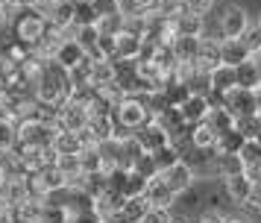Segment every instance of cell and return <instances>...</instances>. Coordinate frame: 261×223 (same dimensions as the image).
I'll return each instance as SVG.
<instances>
[{
    "label": "cell",
    "instance_id": "43",
    "mask_svg": "<svg viewBox=\"0 0 261 223\" xmlns=\"http://www.w3.org/2000/svg\"><path fill=\"white\" fill-rule=\"evenodd\" d=\"M258 68H261V56H258Z\"/></svg>",
    "mask_w": 261,
    "mask_h": 223
},
{
    "label": "cell",
    "instance_id": "27",
    "mask_svg": "<svg viewBox=\"0 0 261 223\" xmlns=\"http://www.w3.org/2000/svg\"><path fill=\"white\" fill-rule=\"evenodd\" d=\"M97 12L91 0H73V27H85V23H94Z\"/></svg>",
    "mask_w": 261,
    "mask_h": 223
},
{
    "label": "cell",
    "instance_id": "29",
    "mask_svg": "<svg viewBox=\"0 0 261 223\" xmlns=\"http://www.w3.org/2000/svg\"><path fill=\"white\" fill-rule=\"evenodd\" d=\"M235 129L244 135V138H258V135H261V117L258 115L235 117Z\"/></svg>",
    "mask_w": 261,
    "mask_h": 223
},
{
    "label": "cell",
    "instance_id": "26",
    "mask_svg": "<svg viewBox=\"0 0 261 223\" xmlns=\"http://www.w3.org/2000/svg\"><path fill=\"white\" fill-rule=\"evenodd\" d=\"M238 156H241V162H244V170L252 167L255 162H261V138H244Z\"/></svg>",
    "mask_w": 261,
    "mask_h": 223
},
{
    "label": "cell",
    "instance_id": "34",
    "mask_svg": "<svg viewBox=\"0 0 261 223\" xmlns=\"http://www.w3.org/2000/svg\"><path fill=\"white\" fill-rule=\"evenodd\" d=\"M247 176L252 179V185H261V162H255L252 167H247Z\"/></svg>",
    "mask_w": 261,
    "mask_h": 223
},
{
    "label": "cell",
    "instance_id": "19",
    "mask_svg": "<svg viewBox=\"0 0 261 223\" xmlns=\"http://www.w3.org/2000/svg\"><path fill=\"white\" fill-rule=\"evenodd\" d=\"M202 120L214 129V135H223V132H229V129H235V117L229 115L223 106H208V112H205Z\"/></svg>",
    "mask_w": 261,
    "mask_h": 223
},
{
    "label": "cell",
    "instance_id": "31",
    "mask_svg": "<svg viewBox=\"0 0 261 223\" xmlns=\"http://www.w3.org/2000/svg\"><path fill=\"white\" fill-rule=\"evenodd\" d=\"M138 223H170V209H162V206H150V209L141 214Z\"/></svg>",
    "mask_w": 261,
    "mask_h": 223
},
{
    "label": "cell",
    "instance_id": "39",
    "mask_svg": "<svg viewBox=\"0 0 261 223\" xmlns=\"http://www.w3.org/2000/svg\"><path fill=\"white\" fill-rule=\"evenodd\" d=\"M153 3H155V0H138V6H141V9H144V12L150 9V6H153Z\"/></svg>",
    "mask_w": 261,
    "mask_h": 223
},
{
    "label": "cell",
    "instance_id": "41",
    "mask_svg": "<svg viewBox=\"0 0 261 223\" xmlns=\"http://www.w3.org/2000/svg\"><path fill=\"white\" fill-rule=\"evenodd\" d=\"M255 30H258V33H261V18H258V23H255Z\"/></svg>",
    "mask_w": 261,
    "mask_h": 223
},
{
    "label": "cell",
    "instance_id": "24",
    "mask_svg": "<svg viewBox=\"0 0 261 223\" xmlns=\"http://www.w3.org/2000/svg\"><path fill=\"white\" fill-rule=\"evenodd\" d=\"M80 170L83 174H94V170H103V150L97 144H88L80 150ZM106 174V170H103Z\"/></svg>",
    "mask_w": 261,
    "mask_h": 223
},
{
    "label": "cell",
    "instance_id": "18",
    "mask_svg": "<svg viewBox=\"0 0 261 223\" xmlns=\"http://www.w3.org/2000/svg\"><path fill=\"white\" fill-rule=\"evenodd\" d=\"M223 185H226V197L232 200V203H247L249 191H252V179L247 176V170H241L235 176H226Z\"/></svg>",
    "mask_w": 261,
    "mask_h": 223
},
{
    "label": "cell",
    "instance_id": "9",
    "mask_svg": "<svg viewBox=\"0 0 261 223\" xmlns=\"http://www.w3.org/2000/svg\"><path fill=\"white\" fill-rule=\"evenodd\" d=\"M132 138L141 144L144 153H153L155 147H162V144H167V141H170V138H167V132L155 123L153 117H147L138 129H132Z\"/></svg>",
    "mask_w": 261,
    "mask_h": 223
},
{
    "label": "cell",
    "instance_id": "6",
    "mask_svg": "<svg viewBox=\"0 0 261 223\" xmlns=\"http://www.w3.org/2000/svg\"><path fill=\"white\" fill-rule=\"evenodd\" d=\"M220 106H223L226 112L232 117H247V115H255V97L249 88H229L226 94H220Z\"/></svg>",
    "mask_w": 261,
    "mask_h": 223
},
{
    "label": "cell",
    "instance_id": "36",
    "mask_svg": "<svg viewBox=\"0 0 261 223\" xmlns=\"http://www.w3.org/2000/svg\"><path fill=\"white\" fill-rule=\"evenodd\" d=\"M223 223H252L249 217H241V214H232V217H223Z\"/></svg>",
    "mask_w": 261,
    "mask_h": 223
},
{
    "label": "cell",
    "instance_id": "15",
    "mask_svg": "<svg viewBox=\"0 0 261 223\" xmlns=\"http://www.w3.org/2000/svg\"><path fill=\"white\" fill-rule=\"evenodd\" d=\"M235 85L241 88H258L261 85V68H258V56H249L244 62H238L235 65Z\"/></svg>",
    "mask_w": 261,
    "mask_h": 223
},
{
    "label": "cell",
    "instance_id": "10",
    "mask_svg": "<svg viewBox=\"0 0 261 223\" xmlns=\"http://www.w3.org/2000/svg\"><path fill=\"white\" fill-rule=\"evenodd\" d=\"M249 15L244 9H238V6H232V9L223 12V18H220V35L223 38H244V35L249 33Z\"/></svg>",
    "mask_w": 261,
    "mask_h": 223
},
{
    "label": "cell",
    "instance_id": "4",
    "mask_svg": "<svg viewBox=\"0 0 261 223\" xmlns=\"http://www.w3.org/2000/svg\"><path fill=\"white\" fill-rule=\"evenodd\" d=\"M88 117H91L88 106L80 103V100H73L71 94H68V100L59 106V112H56V117H53V123H56L59 129H68V132H80V129L88 123Z\"/></svg>",
    "mask_w": 261,
    "mask_h": 223
},
{
    "label": "cell",
    "instance_id": "40",
    "mask_svg": "<svg viewBox=\"0 0 261 223\" xmlns=\"http://www.w3.org/2000/svg\"><path fill=\"white\" fill-rule=\"evenodd\" d=\"M3 179H6V174H3V167H0V185H3Z\"/></svg>",
    "mask_w": 261,
    "mask_h": 223
},
{
    "label": "cell",
    "instance_id": "11",
    "mask_svg": "<svg viewBox=\"0 0 261 223\" xmlns=\"http://www.w3.org/2000/svg\"><path fill=\"white\" fill-rule=\"evenodd\" d=\"M208 97L205 94H200V91H191L182 103L176 106L179 109V115H182V120L188 123V127H194V123H200L202 117H205V112H208Z\"/></svg>",
    "mask_w": 261,
    "mask_h": 223
},
{
    "label": "cell",
    "instance_id": "21",
    "mask_svg": "<svg viewBox=\"0 0 261 223\" xmlns=\"http://www.w3.org/2000/svg\"><path fill=\"white\" fill-rule=\"evenodd\" d=\"M50 147H53V153L65 156V153H80L83 150V141H80V132L56 129V135H53V141H50Z\"/></svg>",
    "mask_w": 261,
    "mask_h": 223
},
{
    "label": "cell",
    "instance_id": "35",
    "mask_svg": "<svg viewBox=\"0 0 261 223\" xmlns=\"http://www.w3.org/2000/svg\"><path fill=\"white\" fill-rule=\"evenodd\" d=\"M252 97H255V115L261 117V85L258 88H252Z\"/></svg>",
    "mask_w": 261,
    "mask_h": 223
},
{
    "label": "cell",
    "instance_id": "3",
    "mask_svg": "<svg viewBox=\"0 0 261 223\" xmlns=\"http://www.w3.org/2000/svg\"><path fill=\"white\" fill-rule=\"evenodd\" d=\"M15 21L9 18V30L15 33V38L21 41V44H36L38 38H41V33L47 30V21H44V15L36 9V6H30V9H18L12 12Z\"/></svg>",
    "mask_w": 261,
    "mask_h": 223
},
{
    "label": "cell",
    "instance_id": "33",
    "mask_svg": "<svg viewBox=\"0 0 261 223\" xmlns=\"http://www.w3.org/2000/svg\"><path fill=\"white\" fill-rule=\"evenodd\" d=\"M197 223H223V214L217 209H208V211H202L200 217H197Z\"/></svg>",
    "mask_w": 261,
    "mask_h": 223
},
{
    "label": "cell",
    "instance_id": "7",
    "mask_svg": "<svg viewBox=\"0 0 261 223\" xmlns=\"http://www.w3.org/2000/svg\"><path fill=\"white\" fill-rule=\"evenodd\" d=\"M144 47V35L132 33V30H120L115 35V53H112V62H135L141 56Z\"/></svg>",
    "mask_w": 261,
    "mask_h": 223
},
{
    "label": "cell",
    "instance_id": "13",
    "mask_svg": "<svg viewBox=\"0 0 261 223\" xmlns=\"http://www.w3.org/2000/svg\"><path fill=\"white\" fill-rule=\"evenodd\" d=\"M197 70L208 73L214 65H220V38H200V50H197V59H194Z\"/></svg>",
    "mask_w": 261,
    "mask_h": 223
},
{
    "label": "cell",
    "instance_id": "22",
    "mask_svg": "<svg viewBox=\"0 0 261 223\" xmlns=\"http://www.w3.org/2000/svg\"><path fill=\"white\" fill-rule=\"evenodd\" d=\"M83 59H88V56H85L83 50H80V44H76L73 38H65V44H62L59 50H56L53 62H56V65H62V68L68 70V68H73L76 62H83Z\"/></svg>",
    "mask_w": 261,
    "mask_h": 223
},
{
    "label": "cell",
    "instance_id": "37",
    "mask_svg": "<svg viewBox=\"0 0 261 223\" xmlns=\"http://www.w3.org/2000/svg\"><path fill=\"white\" fill-rule=\"evenodd\" d=\"M170 223H191L188 214H170Z\"/></svg>",
    "mask_w": 261,
    "mask_h": 223
},
{
    "label": "cell",
    "instance_id": "20",
    "mask_svg": "<svg viewBox=\"0 0 261 223\" xmlns=\"http://www.w3.org/2000/svg\"><path fill=\"white\" fill-rule=\"evenodd\" d=\"M212 167H214V174L220 176V179H226V176L241 174V170H244V162H241L238 153H217L214 162H212Z\"/></svg>",
    "mask_w": 261,
    "mask_h": 223
},
{
    "label": "cell",
    "instance_id": "42",
    "mask_svg": "<svg viewBox=\"0 0 261 223\" xmlns=\"http://www.w3.org/2000/svg\"><path fill=\"white\" fill-rule=\"evenodd\" d=\"M255 56H261V44H258V53H255Z\"/></svg>",
    "mask_w": 261,
    "mask_h": 223
},
{
    "label": "cell",
    "instance_id": "25",
    "mask_svg": "<svg viewBox=\"0 0 261 223\" xmlns=\"http://www.w3.org/2000/svg\"><path fill=\"white\" fill-rule=\"evenodd\" d=\"M176 159H179V147L173 144V141H167V144H162V147H155V150L150 153V162H153L155 174L165 170L167 164H173Z\"/></svg>",
    "mask_w": 261,
    "mask_h": 223
},
{
    "label": "cell",
    "instance_id": "17",
    "mask_svg": "<svg viewBox=\"0 0 261 223\" xmlns=\"http://www.w3.org/2000/svg\"><path fill=\"white\" fill-rule=\"evenodd\" d=\"M249 56H252V50L247 47L244 38H220V62L223 65H232L235 68L238 62H244Z\"/></svg>",
    "mask_w": 261,
    "mask_h": 223
},
{
    "label": "cell",
    "instance_id": "30",
    "mask_svg": "<svg viewBox=\"0 0 261 223\" xmlns=\"http://www.w3.org/2000/svg\"><path fill=\"white\" fill-rule=\"evenodd\" d=\"M179 6H182L185 15H200V18H205L212 12L214 0H179Z\"/></svg>",
    "mask_w": 261,
    "mask_h": 223
},
{
    "label": "cell",
    "instance_id": "12",
    "mask_svg": "<svg viewBox=\"0 0 261 223\" xmlns=\"http://www.w3.org/2000/svg\"><path fill=\"white\" fill-rule=\"evenodd\" d=\"M205 80H208V91L220 97V94H226L229 88H235V68L220 62V65H214V68L205 73Z\"/></svg>",
    "mask_w": 261,
    "mask_h": 223
},
{
    "label": "cell",
    "instance_id": "14",
    "mask_svg": "<svg viewBox=\"0 0 261 223\" xmlns=\"http://www.w3.org/2000/svg\"><path fill=\"white\" fill-rule=\"evenodd\" d=\"M144 197H147V203L150 206H162V209H170L173 206V200H176V194L170 191V188L159 179V174L150 176L147 179V185H144Z\"/></svg>",
    "mask_w": 261,
    "mask_h": 223
},
{
    "label": "cell",
    "instance_id": "1",
    "mask_svg": "<svg viewBox=\"0 0 261 223\" xmlns=\"http://www.w3.org/2000/svg\"><path fill=\"white\" fill-rule=\"evenodd\" d=\"M36 100L44 106H53V109H59L65 100H68V94H71V82H68V70L56 65L53 59H50L44 70H41V77L36 82Z\"/></svg>",
    "mask_w": 261,
    "mask_h": 223
},
{
    "label": "cell",
    "instance_id": "5",
    "mask_svg": "<svg viewBox=\"0 0 261 223\" xmlns=\"http://www.w3.org/2000/svg\"><path fill=\"white\" fill-rule=\"evenodd\" d=\"M159 179L165 182L173 194H182V191H188L191 185H194V179H197V174H194V167H191L188 162H182V159H176L173 164H167L165 170H159Z\"/></svg>",
    "mask_w": 261,
    "mask_h": 223
},
{
    "label": "cell",
    "instance_id": "16",
    "mask_svg": "<svg viewBox=\"0 0 261 223\" xmlns=\"http://www.w3.org/2000/svg\"><path fill=\"white\" fill-rule=\"evenodd\" d=\"M170 30H173V35H191V38H202V35H205V18L179 12L176 18L170 21Z\"/></svg>",
    "mask_w": 261,
    "mask_h": 223
},
{
    "label": "cell",
    "instance_id": "32",
    "mask_svg": "<svg viewBox=\"0 0 261 223\" xmlns=\"http://www.w3.org/2000/svg\"><path fill=\"white\" fill-rule=\"evenodd\" d=\"M244 206H249L252 211H258L261 214V185H252V191H249V197H247Z\"/></svg>",
    "mask_w": 261,
    "mask_h": 223
},
{
    "label": "cell",
    "instance_id": "2",
    "mask_svg": "<svg viewBox=\"0 0 261 223\" xmlns=\"http://www.w3.org/2000/svg\"><path fill=\"white\" fill-rule=\"evenodd\" d=\"M150 117V109H147V103H144L141 94H123L118 103L112 106V120H115V129H126V132H132V129H138Z\"/></svg>",
    "mask_w": 261,
    "mask_h": 223
},
{
    "label": "cell",
    "instance_id": "8",
    "mask_svg": "<svg viewBox=\"0 0 261 223\" xmlns=\"http://www.w3.org/2000/svg\"><path fill=\"white\" fill-rule=\"evenodd\" d=\"M118 80V62L112 59H88V85L91 88H106Z\"/></svg>",
    "mask_w": 261,
    "mask_h": 223
},
{
    "label": "cell",
    "instance_id": "28",
    "mask_svg": "<svg viewBox=\"0 0 261 223\" xmlns=\"http://www.w3.org/2000/svg\"><path fill=\"white\" fill-rule=\"evenodd\" d=\"M241 144H244V135H241L238 129H229V132H223V135H217L214 150L217 153H238L241 150Z\"/></svg>",
    "mask_w": 261,
    "mask_h": 223
},
{
    "label": "cell",
    "instance_id": "38",
    "mask_svg": "<svg viewBox=\"0 0 261 223\" xmlns=\"http://www.w3.org/2000/svg\"><path fill=\"white\" fill-rule=\"evenodd\" d=\"M0 223H15L12 220V211H0Z\"/></svg>",
    "mask_w": 261,
    "mask_h": 223
},
{
    "label": "cell",
    "instance_id": "23",
    "mask_svg": "<svg viewBox=\"0 0 261 223\" xmlns=\"http://www.w3.org/2000/svg\"><path fill=\"white\" fill-rule=\"evenodd\" d=\"M191 138V147H197V150H214V141H217V135H214V129L205 123V120H200V123H194L188 132Z\"/></svg>",
    "mask_w": 261,
    "mask_h": 223
}]
</instances>
